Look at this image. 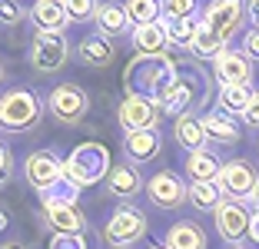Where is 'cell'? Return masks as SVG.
I'll use <instances>...</instances> for the list:
<instances>
[{
  "mask_svg": "<svg viewBox=\"0 0 259 249\" xmlns=\"http://www.w3.org/2000/svg\"><path fill=\"white\" fill-rule=\"evenodd\" d=\"M246 14H249V23L259 30V0H246Z\"/></svg>",
  "mask_w": 259,
  "mask_h": 249,
  "instance_id": "f35d334b",
  "label": "cell"
},
{
  "mask_svg": "<svg viewBox=\"0 0 259 249\" xmlns=\"http://www.w3.org/2000/svg\"><path fill=\"white\" fill-rule=\"evenodd\" d=\"M133 47H137L140 57H163L169 53V33H166V23H146V27H133L130 33Z\"/></svg>",
  "mask_w": 259,
  "mask_h": 249,
  "instance_id": "7402d4cb",
  "label": "cell"
},
{
  "mask_svg": "<svg viewBox=\"0 0 259 249\" xmlns=\"http://www.w3.org/2000/svg\"><path fill=\"white\" fill-rule=\"evenodd\" d=\"M180 60L173 53H163V57H137L130 60V67L123 70V87L126 93H137V97H146L153 103L166 100V93L173 90L176 76H180Z\"/></svg>",
  "mask_w": 259,
  "mask_h": 249,
  "instance_id": "6da1fadb",
  "label": "cell"
},
{
  "mask_svg": "<svg viewBox=\"0 0 259 249\" xmlns=\"http://www.w3.org/2000/svg\"><path fill=\"white\" fill-rule=\"evenodd\" d=\"M73 57L83 63V67H110V63L116 60V40L90 33V37L80 40V47L73 50Z\"/></svg>",
  "mask_w": 259,
  "mask_h": 249,
  "instance_id": "44dd1931",
  "label": "cell"
},
{
  "mask_svg": "<svg viewBox=\"0 0 259 249\" xmlns=\"http://www.w3.org/2000/svg\"><path fill=\"white\" fill-rule=\"evenodd\" d=\"M47 113V100L30 87H14L0 93V133H27L37 130V123Z\"/></svg>",
  "mask_w": 259,
  "mask_h": 249,
  "instance_id": "3957f363",
  "label": "cell"
},
{
  "mask_svg": "<svg viewBox=\"0 0 259 249\" xmlns=\"http://www.w3.org/2000/svg\"><path fill=\"white\" fill-rule=\"evenodd\" d=\"M146 249H169V246H166V242H160V239H153V242H150Z\"/></svg>",
  "mask_w": 259,
  "mask_h": 249,
  "instance_id": "ee69618b",
  "label": "cell"
},
{
  "mask_svg": "<svg viewBox=\"0 0 259 249\" xmlns=\"http://www.w3.org/2000/svg\"><path fill=\"white\" fill-rule=\"evenodd\" d=\"M23 180L30 183V189L47 193L63 180V159L57 156V150H33L30 156L23 159Z\"/></svg>",
  "mask_w": 259,
  "mask_h": 249,
  "instance_id": "4fadbf2b",
  "label": "cell"
},
{
  "mask_svg": "<svg viewBox=\"0 0 259 249\" xmlns=\"http://www.w3.org/2000/svg\"><path fill=\"white\" fill-rule=\"evenodd\" d=\"M0 249H27L23 242H17V239H10V242H0Z\"/></svg>",
  "mask_w": 259,
  "mask_h": 249,
  "instance_id": "7bdbcfd3",
  "label": "cell"
},
{
  "mask_svg": "<svg viewBox=\"0 0 259 249\" xmlns=\"http://www.w3.org/2000/svg\"><path fill=\"white\" fill-rule=\"evenodd\" d=\"M10 173H14V153L7 143H0V186L10 180Z\"/></svg>",
  "mask_w": 259,
  "mask_h": 249,
  "instance_id": "8d00e7d4",
  "label": "cell"
},
{
  "mask_svg": "<svg viewBox=\"0 0 259 249\" xmlns=\"http://www.w3.org/2000/svg\"><path fill=\"white\" fill-rule=\"evenodd\" d=\"M252 87H216V110L229 116H243L252 100Z\"/></svg>",
  "mask_w": 259,
  "mask_h": 249,
  "instance_id": "484cf974",
  "label": "cell"
},
{
  "mask_svg": "<svg viewBox=\"0 0 259 249\" xmlns=\"http://www.w3.org/2000/svg\"><path fill=\"white\" fill-rule=\"evenodd\" d=\"M93 23H97V33H100V37H110V40L130 37V33H133V20H130L126 7H123V4H113V0L100 4L97 20H93Z\"/></svg>",
  "mask_w": 259,
  "mask_h": 249,
  "instance_id": "ffe728a7",
  "label": "cell"
},
{
  "mask_svg": "<svg viewBox=\"0 0 259 249\" xmlns=\"http://www.w3.org/2000/svg\"><path fill=\"white\" fill-rule=\"evenodd\" d=\"M220 189H223V196L229 199H249L252 196V189L259 186V173H256V166L249 163V159L243 156H233V159H223V170H220Z\"/></svg>",
  "mask_w": 259,
  "mask_h": 249,
  "instance_id": "7c38bea8",
  "label": "cell"
},
{
  "mask_svg": "<svg viewBox=\"0 0 259 249\" xmlns=\"http://www.w3.org/2000/svg\"><path fill=\"white\" fill-rule=\"evenodd\" d=\"M249 242H259V216L252 213V226H249Z\"/></svg>",
  "mask_w": 259,
  "mask_h": 249,
  "instance_id": "ab89813d",
  "label": "cell"
},
{
  "mask_svg": "<svg viewBox=\"0 0 259 249\" xmlns=\"http://www.w3.org/2000/svg\"><path fill=\"white\" fill-rule=\"evenodd\" d=\"M163 17H169V20H193V17H203V4L199 0H163Z\"/></svg>",
  "mask_w": 259,
  "mask_h": 249,
  "instance_id": "4dcf8cb0",
  "label": "cell"
},
{
  "mask_svg": "<svg viewBox=\"0 0 259 249\" xmlns=\"http://www.w3.org/2000/svg\"><path fill=\"white\" fill-rule=\"evenodd\" d=\"M7 80V70H4V60H0V83Z\"/></svg>",
  "mask_w": 259,
  "mask_h": 249,
  "instance_id": "f6af8a7d",
  "label": "cell"
},
{
  "mask_svg": "<svg viewBox=\"0 0 259 249\" xmlns=\"http://www.w3.org/2000/svg\"><path fill=\"white\" fill-rule=\"evenodd\" d=\"M63 7H67L73 23H90V20H97L100 0H63Z\"/></svg>",
  "mask_w": 259,
  "mask_h": 249,
  "instance_id": "1f68e13d",
  "label": "cell"
},
{
  "mask_svg": "<svg viewBox=\"0 0 259 249\" xmlns=\"http://www.w3.org/2000/svg\"><path fill=\"white\" fill-rule=\"evenodd\" d=\"M40 199H50V203H63V206H76V199H80V189L73 186V183L63 176L60 183H57L54 189H47V193H40Z\"/></svg>",
  "mask_w": 259,
  "mask_h": 249,
  "instance_id": "d6a6232c",
  "label": "cell"
},
{
  "mask_svg": "<svg viewBox=\"0 0 259 249\" xmlns=\"http://www.w3.org/2000/svg\"><path fill=\"white\" fill-rule=\"evenodd\" d=\"M40 210H44V223L50 226V233L83 236V229H87V216L80 213V206H63V203H50V199H40Z\"/></svg>",
  "mask_w": 259,
  "mask_h": 249,
  "instance_id": "e0dca14e",
  "label": "cell"
},
{
  "mask_svg": "<svg viewBox=\"0 0 259 249\" xmlns=\"http://www.w3.org/2000/svg\"><path fill=\"white\" fill-rule=\"evenodd\" d=\"M213 223H216V233H220L223 242L229 246H239L243 239H249V226H252V210L249 203L243 199H223L220 210L213 213Z\"/></svg>",
  "mask_w": 259,
  "mask_h": 249,
  "instance_id": "9c48e42d",
  "label": "cell"
},
{
  "mask_svg": "<svg viewBox=\"0 0 259 249\" xmlns=\"http://www.w3.org/2000/svg\"><path fill=\"white\" fill-rule=\"evenodd\" d=\"M243 123H246L249 130H259V90L252 93L249 106H246V113H243Z\"/></svg>",
  "mask_w": 259,
  "mask_h": 249,
  "instance_id": "74e56055",
  "label": "cell"
},
{
  "mask_svg": "<svg viewBox=\"0 0 259 249\" xmlns=\"http://www.w3.org/2000/svg\"><path fill=\"white\" fill-rule=\"evenodd\" d=\"M163 242H166L169 249H206V246H209L206 229L199 226L196 219H176L173 226L166 229Z\"/></svg>",
  "mask_w": 259,
  "mask_h": 249,
  "instance_id": "603a6c76",
  "label": "cell"
},
{
  "mask_svg": "<svg viewBox=\"0 0 259 249\" xmlns=\"http://www.w3.org/2000/svg\"><path fill=\"white\" fill-rule=\"evenodd\" d=\"M223 199L220 183H190V206L196 213H216Z\"/></svg>",
  "mask_w": 259,
  "mask_h": 249,
  "instance_id": "83f0119b",
  "label": "cell"
},
{
  "mask_svg": "<svg viewBox=\"0 0 259 249\" xmlns=\"http://www.w3.org/2000/svg\"><path fill=\"white\" fill-rule=\"evenodd\" d=\"M199 120H203V130H206V136H209V143H213V146H236L239 140H243V130H239V123L233 120L229 113L206 110Z\"/></svg>",
  "mask_w": 259,
  "mask_h": 249,
  "instance_id": "d6986e66",
  "label": "cell"
},
{
  "mask_svg": "<svg viewBox=\"0 0 259 249\" xmlns=\"http://www.w3.org/2000/svg\"><path fill=\"white\" fill-rule=\"evenodd\" d=\"M209 97H213L209 73H206L199 63H186V67L180 70L173 90L166 93V100H163L160 110H163V116H169V120H180V116H203L206 113L203 106L209 103Z\"/></svg>",
  "mask_w": 259,
  "mask_h": 249,
  "instance_id": "7a4b0ae2",
  "label": "cell"
},
{
  "mask_svg": "<svg viewBox=\"0 0 259 249\" xmlns=\"http://www.w3.org/2000/svg\"><path fill=\"white\" fill-rule=\"evenodd\" d=\"M110 170H113V159H110V150L97 140H87V143L73 146L70 156L63 159V176L73 183L76 189H90L97 183H107Z\"/></svg>",
  "mask_w": 259,
  "mask_h": 249,
  "instance_id": "277c9868",
  "label": "cell"
},
{
  "mask_svg": "<svg viewBox=\"0 0 259 249\" xmlns=\"http://www.w3.org/2000/svg\"><path fill=\"white\" fill-rule=\"evenodd\" d=\"M27 20L33 23V30H47V33H67V27L73 23L63 0H33Z\"/></svg>",
  "mask_w": 259,
  "mask_h": 249,
  "instance_id": "ac0fdd59",
  "label": "cell"
},
{
  "mask_svg": "<svg viewBox=\"0 0 259 249\" xmlns=\"http://www.w3.org/2000/svg\"><path fill=\"white\" fill-rule=\"evenodd\" d=\"M70 57H73V47H70L67 33L37 30L30 40V50H27V60H30V67L37 73H60Z\"/></svg>",
  "mask_w": 259,
  "mask_h": 249,
  "instance_id": "8992f818",
  "label": "cell"
},
{
  "mask_svg": "<svg viewBox=\"0 0 259 249\" xmlns=\"http://www.w3.org/2000/svg\"><path fill=\"white\" fill-rule=\"evenodd\" d=\"M239 50H243L252 63H259V30H256V27H249V30L243 33V40H239Z\"/></svg>",
  "mask_w": 259,
  "mask_h": 249,
  "instance_id": "d590c367",
  "label": "cell"
},
{
  "mask_svg": "<svg viewBox=\"0 0 259 249\" xmlns=\"http://www.w3.org/2000/svg\"><path fill=\"white\" fill-rule=\"evenodd\" d=\"M103 186H107V196L116 199L120 206L133 203L140 193H146V180H143V173H140V166H133V163H116L113 170H110Z\"/></svg>",
  "mask_w": 259,
  "mask_h": 249,
  "instance_id": "5bb4252c",
  "label": "cell"
},
{
  "mask_svg": "<svg viewBox=\"0 0 259 249\" xmlns=\"http://www.w3.org/2000/svg\"><path fill=\"white\" fill-rule=\"evenodd\" d=\"M226 249H249V246H243V242H239V246H226Z\"/></svg>",
  "mask_w": 259,
  "mask_h": 249,
  "instance_id": "bcb514c9",
  "label": "cell"
},
{
  "mask_svg": "<svg viewBox=\"0 0 259 249\" xmlns=\"http://www.w3.org/2000/svg\"><path fill=\"white\" fill-rule=\"evenodd\" d=\"M186 159V176L190 183H216L223 170V159L213 150H196V153H183Z\"/></svg>",
  "mask_w": 259,
  "mask_h": 249,
  "instance_id": "d4e9b609",
  "label": "cell"
},
{
  "mask_svg": "<svg viewBox=\"0 0 259 249\" xmlns=\"http://www.w3.org/2000/svg\"><path fill=\"white\" fill-rule=\"evenodd\" d=\"M30 17V10L23 7L20 0H0V27H17Z\"/></svg>",
  "mask_w": 259,
  "mask_h": 249,
  "instance_id": "836d02e7",
  "label": "cell"
},
{
  "mask_svg": "<svg viewBox=\"0 0 259 249\" xmlns=\"http://www.w3.org/2000/svg\"><path fill=\"white\" fill-rule=\"evenodd\" d=\"M47 249H87L83 236H67V233H50Z\"/></svg>",
  "mask_w": 259,
  "mask_h": 249,
  "instance_id": "e575fe53",
  "label": "cell"
},
{
  "mask_svg": "<svg viewBox=\"0 0 259 249\" xmlns=\"http://www.w3.org/2000/svg\"><path fill=\"white\" fill-rule=\"evenodd\" d=\"M252 73H256L252 60L243 50H233V47L213 60V76L220 87H252Z\"/></svg>",
  "mask_w": 259,
  "mask_h": 249,
  "instance_id": "9a60e30c",
  "label": "cell"
},
{
  "mask_svg": "<svg viewBox=\"0 0 259 249\" xmlns=\"http://www.w3.org/2000/svg\"><path fill=\"white\" fill-rule=\"evenodd\" d=\"M133 27H146V23L163 20V0H123Z\"/></svg>",
  "mask_w": 259,
  "mask_h": 249,
  "instance_id": "f546056e",
  "label": "cell"
},
{
  "mask_svg": "<svg viewBox=\"0 0 259 249\" xmlns=\"http://www.w3.org/2000/svg\"><path fill=\"white\" fill-rule=\"evenodd\" d=\"M226 50H229V44H223L213 30H206V23L199 27L196 40H193V47H190L193 60H216V57H223Z\"/></svg>",
  "mask_w": 259,
  "mask_h": 249,
  "instance_id": "f1b7e54d",
  "label": "cell"
},
{
  "mask_svg": "<svg viewBox=\"0 0 259 249\" xmlns=\"http://www.w3.org/2000/svg\"><path fill=\"white\" fill-rule=\"evenodd\" d=\"M246 20H249V14H246V0H209V4L203 7L206 30H213L223 44L236 40L239 33H243Z\"/></svg>",
  "mask_w": 259,
  "mask_h": 249,
  "instance_id": "ba28073f",
  "label": "cell"
},
{
  "mask_svg": "<svg viewBox=\"0 0 259 249\" xmlns=\"http://www.w3.org/2000/svg\"><path fill=\"white\" fill-rule=\"evenodd\" d=\"M7 229H10V216H7V213H4V210H0V236L7 233Z\"/></svg>",
  "mask_w": 259,
  "mask_h": 249,
  "instance_id": "b9f144b4",
  "label": "cell"
},
{
  "mask_svg": "<svg viewBox=\"0 0 259 249\" xmlns=\"http://www.w3.org/2000/svg\"><path fill=\"white\" fill-rule=\"evenodd\" d=\"M116 120H120L123 133H137V130H160L163 110L160 103H153L146 97H137V93H126L116 106Z\"/></svg>",
  "mask_w": 259,
  "mask_h": 249,
  "instance_id": "8fae6325",
  "label": "cell"
},
{
  "mask_svg": "<svg viewBox=\"0 0 259 249\" xmlns=\"http://www.w3.org/2000/svg\"><path fill=\"white\" fill-rule=\"evenodd\" d=\"M163 150V133L160 130H137V133H123V156L133 166H146L160 156Z\"/></svg>",
  "mask_w": 259,
  "mask_h": 249,
  "instance_id": "2e32d148",
  "label": "cell"
},
{
  "mask_svg": "<svg viewBox=\"0 0 259 249\" xmlns=\"http://www.w3.org/2000/svg\"><path fill=\"white\" fill-rule=\"evenodd\" d=\"M173 140H176V146H183V153L209 150V136H206L199 116H180V120H173Z\"/></svg>",
  "mask_w": 259,
  "mask_h": 249,
  "instance_id": "cb8c5ba5",
  "label": "cell"
},
{
  "mask_svg": "<svg viewBox=\"0 0 259 249\" xmlns=\"http://www.w3.org/2000/svg\"><path fill=\"white\" fill-rule=\"evenodd\" d=\"M146 229H150L146 213L140 210L137 203H123L110 213V219L103 223V229H100V236H103V242H107L110 249H133L146 236Z\"/></svg>",
  "mask_w": 259,
  "mask_h": 249,
  "instance_id": "5b68a950",
  "label": "cell"
},
{
  "mask_svg": "<svg viewBox=\"0 0 259 249\" xmlns=\"http://www.w3.org/2000/svg\"><path fill=\"white\" fill-rule=\"evenodd\" d=\"M246 203H249V210H252V213H256V216H259V186L252 189V196L246 199Z\"/></svg>",
  "mask_w": 259,
  "mask_h": 249,
  "instance_id": "60d3db41",
  "label": "cell"
},
{
  "mask_svg": "<svg viewBox=\"0 0 259 249\" xmlns=\"http://www.w3.org/2000/svg\"><path fill=\"white\" fill-rule=\"evenodd\" d=\"M47 113L63 127H76L90 113V93L80 83H57L54 90L47 93Z\"/></svg>",
  "mask_w": 259,
  "mask_h": 249,
  "instance_id": "52a82bcc",
  "label": "cell"
},
{
  "mask_svg": "<svg viewBox=\"0 0 259 249\" xmlns=\"http://www.w3.org/2000/svg\"><path fill=\"white\" fill-rule=\"evenodd\" d=\"M146 196L156 210H180L183 203H190V183L173 170H160L146 180Z\"/></svg>",
  "mask_w": 259,
  "mask_h": 249,
  "instance_id": "30bf717a",
  "label": "cell"
},
{
  "mask_svg": "<svg viewBox=\"0 0 259 249\" xmlns=\"http://www.w3.org/2000/svg\"><path fill=\"white\" fill-rule=\"evenodd\" d=\"M163 23H166V33H169V47L190 50L199 27H203V17H193V20H169V17H163Z\"/></svg>",
  "mask_w": 259,
  "mask_h": 249,
  "instance_id": "4316f807",
  "label": "cell"
},
{
  "mask_svg": "<svg viewBox=\"0 0 259 249\" xmlns=\"http://www.w3.org/2000/svg\"><path fill=\"white\" fill-rule=\"evenodd\" d=\"M256 156H259V140H256Z\"/></svg>",
  "mask_w": 259,
  "mask_h": 249,
  "instance_id": "7dc6e473",
  "label": "cell"
}]
</instances>
